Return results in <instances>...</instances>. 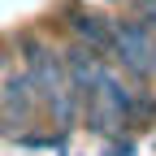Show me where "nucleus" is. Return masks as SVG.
<instances>
[{"label":"nucleus","mask_w":156,"mask_h":156,"mask_svg":"<svg viewBox=\"0 0 156 156\" xmlns=\"http://www.w3.org/2000/svg\"><path fill=\"white\" fill-rule=\"evenodd\" d=\"M104 156H134V143H126V134L104 139Z\"/></svg>","instance_id":"obj_1"}]
</instances>
